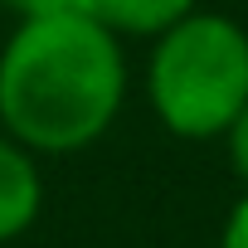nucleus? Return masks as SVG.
Listing matches in <instances>:
<instances>
[{"mask_svg":"<svg viewBox=\"0 0 248 248\" xmlns=\"http://www.w3.org/2000/svg\"><path fill=\"white\" fill-rule=\"evenodd\" d=\"M127 88V44L83 10L15 20L0 44V132L34 156H78L117 127Z\"/></svg>","mask_w":248,"mask_h":248,"instance_id":"1","label":"nucleus"},{"mask_svg":"<svg viewBox=\"0 0 248 248\" xmlns=\"http://www.w3.org/2000/svg\"><path fill=\"white\" fill-rule=\"evenodd\" d=\"M141 93L175 141H219L248 102V30L224 10H190L146 39Z\"/></svg>","mask_w":248,"mask_h":248,"instance_id":"2","label":"nucleus"},{"mask_svg":"<svg viewBox=\"0 0 248 248\" xmlns=\"http://www.w3.org/2000/svg\"><path fill=\"white\" fill-rule=\"evenodd\" d=\"M44 214V170L30 146L0 132V243H15Z\"/></svg>","mask_w":248,"mask_h":248,"instance_id":"3","label":"nucleus"},{"mask_svg":"<svg viewBox=\"0 0 248 248\" xmlns=\"http://www.w3.org/2000/svg\"><path fill=\"white\" fill-rule=\"evenodd\" d=\"M78 10L127 44V39H156L175 20L200 10V0H78Z\"/></svg>","mask_w":248,"mask_h":248,"instance_id":"4","label":"nucleus"},{"mask_svg":"<svg viewBox=\"0 0 248 248\" xmlns=\"http://www.w3.org/2000/svg\"><path fill=\"white\" fill-rule=\"evenodd\" d=\"M224 161H229V170H233V180L248 190V102H243V112L224 127Z\"/></svg>","mask_w":248,"mask_h":248,"instance_id":"5","label":"nucleus"},{"mask_svg":"<svg viewBox=\"0 0 248 248\" xmlns=\"http://www.w3.org/2000/svg\"><path fill=\"white\" fill-rule=\"evenodd\" d=\"M219 248H248V190L229 204L224 229H219Z\"/></svg>","mask_w":248,"mask_h":248,"instance_id":"6","label":"nucleus"},{"mask_svg":"<svg viewBox=\"0 0 248 248\" xmlns=\"http://www.w3.org/2000/svg\"><path fill=\"white\" fill-rule=\"evenodd\" d=\"M0 10H10L15 20H30V15H54V10H78V0H0Z\"/></svg>","mask_w":248,"mask_h":248,"instance_id":"7","label":"nucleus"}]
</instances>
